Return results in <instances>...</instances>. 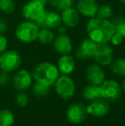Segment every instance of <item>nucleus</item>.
Returning <instances> with one entry per match:
<instances>
[{"mask_svg":"<svg viewBox=\"0 0 125 126\" xmlns=\"http://www.w3.org/2000/svg\"><path fill=\"white\" fill-rule=\"evenodd\" d=\"M86 28L88 38L98 45L110 43L111 38L115 33L112 22L98 16L89 18Z\"/></svg>","mask_w":125,"mask_h":126,"instance_id":"f257e3e1","label":"nucleus"},{"mask_svg":"<svg viewBox=\"0 0 125 126\" xmlns=\"http://www.w3.org/2000/svg\"><path fill=\"white\" fill-rule=\"evenodd\" d=\"M60 76L57 67L50 62H42L34 67L32 76L36 81L53 86Z\"/></svg>","mask_w":125,"mask_h":126,"instance_id":"f03ea898","label":"nucleus"},{"mask_svg":"<svg viewBox=\"0 0 125 126\" xmlns=\"http://www.w3.org/2000/svg\"><path fill=\"white\" fill-rule=\"evenodd\" d=\"M39 30L40 28L34 22L25 20L16 27L15 35L19 41L28 44L37 40Z\"/></svg>","mask_w":125,"mask_h":126,"instance_id":"7ed1b4c3","label":"nucleus"},{"mask_svg":"<svg viewBox=\"0 0 125 126\" xmlns=\"http://www.w3.org/2000/svg\"><path fill=\"white\" fill-rule=\"evenodd\" d=\"M22 57L15 50H6L0 54V69L3 71L13 72L20 67Z\"/></svg>","mask_w":125,"mask_h":126,"instance_id":"20e7f679","label":"nucleus"},{"mask_svg":"<svg viewBox=\"0 0 125 126\" xmlns=\"http://www.w3.org/2000/svg\"><path fill=\"white\" fill-rule=\"evenodd\" d=\"M54 86L57 94L64 100L72 98L75 95L76 90L73 79L67 75L59 76Z\"/></svg>","mask_w":125,"mask_h":126,"instance_id":"39448f33","label":"nucleus"},{"mask_svg":"<svg viewBox=\"0 0 125 126\" xmlns=\"http://www.w3.org/2000/svg\"><path fill=\"white\" fill-rule=\"evenodd\" d=\"M45 4L39 1L30 0L22 10V15L25 20L36 22L45 12Z\"/></svg>","mask_w":125,"mask_h":126,"instance_id":"423d86ee","label":"nucleus"},{"mask_svg":"<svg viewBox=\"0 0 125 126\" xmlns=\"http://www.w3.org/2000/svg\"><path fill=\"white\" fill-rule=\"evenodd\" d=\"M100 97L107 101H116L121 96V86L117 81L105 80L99 85Z\"/></svg>","mask_w":125,"mask_h":126,"instance_id":"0eeeda50","label":"nucleus"},{"mask_svg":"<svg viewBox=\"0 0 125 126\" xmlns=\"http://www.w3.org/2000/svg\"><path fill=\"white\" fill-rule=\"evenodd\" d=\"M87 106L82 103H74L70 105L66 111V118L70 123L81 124L87 118Z\"/></svg>","mask_w":125,"mask_h":126,"instance_id":"6e6552de","label":"nucleus"},{"mask_svg":"<svg viewBox=\"0 0 125 126\" xmlns=\"http://www.w3.org/2000/svg\"><path fill=\"white\" fill-rule=\"evenodd\" d=\"M94 58L98 64L101 66H109L114 60L113 49L108 44L98 45Z\"/></svg>","mask_w":125,"mask_h":126,"instance_id":"1a4fd4ad","label":"nucleus"},{"mask_svg":"<svg viewBox=\"0 0 125 126\" xmlns=\"http://www.w3.org/2000/svg\"><path fill=\"white\" fill-rule=\"evenodd\" d=\"M35 23L39 28H48L50 29H57L62 25L61 15L56 11H46Z\"/></svg>","mask_w":125,"mask_h":126,"instance_id":"9d476101","label":"nucleus"},{"mask_svg":"<svg viewBox=\"0 0 125 126\" xmlns=\"http://www.w3.org/2000/svg\"><path fill=\"white\" fill-rule=\"evenodd\" d=\"M98 44L89 38L84 39L75 50V56L82 60H87L94 58Z\"/></svg>","mask_w":125,"mask_h":126,"instance_id":"9b49d317","label":"nucleus"},{"mask_svg":"<svg viewBox=\"0 0 125 126\" xmlns=\"http://www.w3.org/2000/svg\"><path fill=\"white\" fill-rule=\"evenodd\" d=\"M52 43H53L54 50L61 56L70 54L73 50L72 40L66 33H57Z\"/></svg>","mask_w":125,"mask_h":126,"instance_id":"f8f14e48","label":"nucleus"},{"mask_svg":"<svg viewBox=\"0 0 125 126\" xmlns=\"http://www.w3.org/2000/svg\"><path fill=\"white\" fill-rule=\"evenodd\" d=\"M110 105L108 101L102 98L92 100L87 106V111L88 115H92L96 118H102L106 116L110 111Z\"/></svg>","mask_w":125,"mask_h":126,"instance_id":"ddd939ff","label":"nucleus"},{"mask_svg":"<svg viewBox=\"0 0 125 126\" xmlns=\"http://www.w3.org/2000/svg\"><path fill=\"white\" fill-rule=\"evenodd\" d=\"M32 81H33V76L28 70H20L14 75L12 83L16 90L24 91L31 86Z\"/></svg>","mask_w":125,"mask_h":126,"instance_id":"4468645a","label":"nucleus"},{"mask_svg":"<svg viewBox=\"0 0 125 126\" xmlns=\"http://www.w3.org/2000/svg\"><path fill=\"white\" fill-rule=\"evenodd\" d=\"M86 76L89 84L99 86L105 81V73L101 65L93 63L87 68Z\"/></svg>","mask_w":125,"mask_h":126,"instance_id":"2eb2a0df","label":"nucleus"},{"mask_svg":"<svg viewBox=\"0 0 125 126\" xmlns=\"http://www.w3.org/2000/svg\"><path fill=\"white\" fill-rule=\"evenodd\" d=\"M98 6L96 0H78L75 9L80 15L87 18H93L96 16Z\"/></svg>","mask_w":125,"mask_h":126,"instance_id":"dca6fc26","label":"nucleus"},{"mask_svg":"<svg viewBox=\"0 0 125 126\" xmlns=\"http://www.w3.org/2000/svg\"><path fill=\"white\" fill-rule=\"evenodd\" d=\"M62 23L66 28H74L79 24L80 22V14L77 10L73 7H69L61 11Z\"/></svg>","mask_w":125,"mask_h":126,"instance_id":"f3484780","label":"nucleus"},{"mask_svg":"<svg viewBox=\"0 0 125 126\" xmlns=\"http://www.w3.org/2000/svg\"><path fill=\"white\" fill-rule=\"evenodd\" d=\"M57 69L63 75H70L75 69V61L70 54L62 55L57 61Z\"/></svg>","mask_w":125,"mask_h":126,"instance_id":"a211bd4d","label":"nucleus"},{"mask_svg":"<svg viewBox=\"0 0 125 126\" xmlns=\"http://www.w3.org/2000/svg\"><path fill=\"white\" fill-rule=\"evenodd\" d=\"M82 94L84 99L91 101L101 98L100 97L99 86L93 84H89L87 87H85L83 88V90H82Z\"/></svg>","mask_w":125,"mask_h":126,"instance_id":"6ab92c4d","label":"nucleus"},{"mask_svg":"<svg viewBox=\"0 0 125 126\" xmlns=\"http://www.w3.org/2000/svg\"><path fill=\"white\" fill-rule=\"evenodd\" d=\"M56 35L54 34L52 29H50L48 28H40L39 30L38 38L37 40L44 45H49L52 43L54 40Z\"/></svg>","mask_w":125,"mask_h":126,"instance_id":"aec40b11","label":"nucleus"},{"mask_svg":"<svg viewBox=\"0 0 125 126\" xmlns=\"http://www.w3.org/2000/svg\"><path fill=\"white\" fill-rule=\"evenodd\" d=\"M110 69L114 75L125 77V58H117L110 64Z\"/></svg>","mask_w":125,"mask_h":126,"instance_id":"412c9836","label":"nucleus"},{"mask_svg":"<svg viewBox=\"0 0 125 126\" xmlns=\"http://www.w3.org/2000/svg\"><path fill=\"white\" fill-rule=\"evenodd\" d=\"M15 117L10 110L3 109L0 111V126H12Z\"/></svg>","mask_w":125,"mask_h":126,"instance_id":"4be33fe9","label":"nucleus"},{"mask_svg":"<svg viewBox=\"0 0 125 126\" xmlns=\"http://www.w3.org/2000/svg\"><path fill=\"white\" fill-rule=\"evenodd\" d=\"M51 86L46 83L40 82V81H36L35 84L33 87V91L36 96L42 97L46 95L50 91Z\"/></svg>","mask_w":125,"mask_h":126,"instance_id":"5701e85b","label":"nucleus"},{"mask_svg":"<svg viewBox=\"0 0 125 126\" xmlns=\"http://www.w3.org/2000/svg\"><path fill=\"white\" fill-rule=\"evenodd\" d=\"M15 10V3L14 0H0V11L10 15Z\"/></svg>","mask_w":125,"mask_h":126,"instance_id":"b1692460","label":"nucleus"},{"mask_svg":"<svg viewBox=\"0 0 125 126\" xmlns=\"http://www.w3.org/2000/svg\"><path fill=\"white\" fill-rule=\"evenodd\" d=\"M47 2H49L52 4V6L60 11L67 8L72 7L74 3V0H47Z\"/></svg>","mask_w":125,"mask_h":126,"instance_id":"393cba45","label":"nucleus"},{"mask_svg":"<svg viewBox=\"0 0 125 126\" xmlns=\"http://www.w3.org/2000/svg\"><path fill=\"white\" fill-rule=\"evenodd\" d=\"M113 13V10L109 4H103L98 6L96 16L102 19H110Z\"/></svg>","mask_w":125,"mask_h":126,"instance_id":"a878e982","label":"nucleus"},{"mask_svg":"<svg viewBox=\"0 0 125 126\" xmlns=\"http://www.w3.org/2000/svg\"><path fill=\"white\" fill-rule=\"evenodd\" d=\"M112 23H113L114 28H115V32L120 33L125 39V18L115 19L112 22Z\"/></svg>","mask_w":125,"mask_h":126,"instance_id":"bb28decb","label":"nucleus"},{"mask_svg":"<svg viewBox=\"0 0 125 126\" xmlns=\"http://www.w3.org/2000/svg\"><path fill=\"white\" fill-rule=\"evenodd\" d=\"M15 102H16L17 106L20 107H25L28 104V97L24 92L21 91L17 94L16 97H15Z\"/></svg>","mask_w":125,"mask_h":126,"instance_id":"cd10ccee","label":"nucleus"},{"mask_svg":"<svg viewBox=\"0 0 125 126\" xmlns=\"http://www.w3.org/2000/svg\"><path fill=\"white\" fill-rule=\"evenodd\" d=\"M124 40V38L120 33H118L117 32H115V33H113V35L111 36V38L110 43L111 44V45L115 46V47H117V46H120L121 44L123 43Z\"/></svg>","mask_w":125,"mask_h":126,"instance_id":"c85d7f7f","label":"nucleus"},{"mask_svg":"<svg viewBox=\"0 0 125 126\" xmlns=\"http://www.w3.org/2000/svg\"><path fill=\"white\" fill-rule=\"evenodd\" d=\"M10 76L8 72H5L2 70L0 72V86H6L10 83Z\"/></svg>","mask_w":125,"mask_h":126,"instance_id":"c756f323","label":"nucleus"},{"mask_svg":"<svg viewBox=\"0 0 125 126\" xmlns=\"http://www.w3.org/2000/svg\"><path fill=\"white\" fill-rule=\"evenodd\" d=\"M7 47H8V39L3 33H0V54L6 51Z\"/></svg>","mask_w":125,"mask_h":126,"instance_id":"7c9ffc66","label":"nucleus"},{"mask_svg":"<svg viewBox=\"0 0 125 126\" xmlns=\"http://www.w3.org/2000/svg\"><path fill=\"white\" fill-rule=\"evenodd\" d=\"M8 30V23L3 17H0V33H4Z\"/></svg>","mask_w":125,"mask_h":126,"instance_id":"2f4dec72","label":"nucleus"},{"mask_svg":"<svg viewBox=\"0 0 125 126\" xmlns=\"http://www.w3.org/2000/svg\"><path fill=\"white\" fill-rule=\"evenodd\" d=\"M57 33H66L67 28L64 25H60L57 28Z\"/></svg>","mask_w":125,"mask_h":126,"instance_id":"473e14b6","label":"nucleus"},{"mask_svg":"<svg viewBox=\"0 0 125 126\" xmlns=\"http://www.w3.org/2000/svg\"><path fill=\"white\" fill-rule=\"evenodd\" d=\"M122 88H123V89H124V91L125 92V77H124V81H123V83H122Z\"/></svg>","mask_w":125,"mask_h":126,"instance_id":"72a5a7b5","label":"nucleus"},{"mask_svg":"<svg viewBox=\"0 0 125 126\" xmlns=\"http://www.w3.org/2000/svg\"><path fill=\"white\" fill-rule=\"evenodd\" d=\"M34 1H39V2H41V3H43L44 4H46V3H47V0H34Z\"/></svg>","mask_w":125,"mask_h":126,"instance_id":"f704fd0d","label":"nucleus"},{"mask_svg":"<svg viewBox=\"0 0 125 126\" xmlns=\"http://www.w3.org/2000/svg\"><path fill=\"white\" fill-rule=\"evenodd\" d=\"M119 1H120V3H122V4L125 5V0H119Z\"/></svg>","mask_w":125,"mask_h":126,"instance_id":"c9c22d12","label":"nucleus"}]
</instances>
